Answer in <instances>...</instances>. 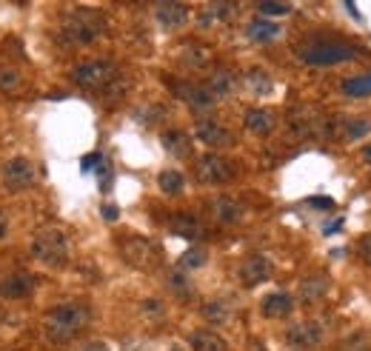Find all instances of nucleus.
Listing matches in <instances>:
<instances>
[{"label":"nucleus","mask_w":371,"mask_h":351,"mask_svg":"<svg viewBox=\"0 0 371 351\" xmlns=\"http://www.w3.org/2000/svg\"><path fill=\"white\" fill-rule=\"evenodd\" d=\"M206 89L214 95V100L217 97H232L237 92V75L229 72V69H214V72L208 75V81H206Z\"/></svg>","instance_id":"2eb2a0df"},{"label":"nucleus","mask_w":371,"mask_h":351,"mask_svg":"<svg viewBox=\"0 0 371 351\" xmlns=\"http://www.w3.org/2000/svg\"><path fill=\"white\" fill-rule=\"evenodd\" d=\"M32 254L43 266L57 268V266H63L69 260V240H66V234L60 229H43L32 240Z\"/></svg>","instance_id":"20e7f679"},{"label":"nucleus","mask_w":371,"mask_h":351,"mask_svg":"<svg viewBox=\"0 0 371 351\" xmlns=\"http://www.w3.org/2000/svg\"><path fill=\"white\" fill-rule=\"evenodd\" d=\"M23 75L18 72L15 66H4L0 69V95H18L23 89Z\"/></svg>","instance_id":"c756f323"},{"label":"nucleus","mask_w":371,"mask_h":351,"mask_svg":"<svg viewBox=\"0 0 371 351\" xmlns=\"http://www.w3.org/2000/svg\"><path fill=\"white\" fill-rule=\"evenodd\" d=\"M235 12H237V6L235 4H206L203 9H200V26L203 29H211V26H223V23H229L232 18H235Z\"/></svg>","instance_id":"f3484780"},{"label":"nucleus","mask_w":371,"mask_h":351,"mask_svg":"<svg viewBox=\"0 0 371 351\" xmlns=\"http://www.w3.org/2000/svg\"><path fill=\"white\" fill-rule=\"evenodd\" d=\"M208 215L214 223L220 226H237L243 220V206L237 197H229V194H220L208 203Z\"/></svg>","instance_id":"9d476101"},{"label":"nucleus","mask_w":371,"mask_h":351,"mask_svg":"<svg viewBox=\"0 0 371 351\" xmlns=\"http://www.w3.org/2000/svg\"><path fill=\"white\" fill-rule=\"evenodd\" d=\"M155 18H158V23L166 26V29H180V26H186V20H189V9H186L183 4H158V6H155Z\"/></svg>","instance_id":"aec40b11"},{"label":"nucleus","mask_w":371,"mask_h":351,"mask_svg":"<svg viewBox=\"0 0 371 351\" xmlns=\"http://www.w3.org/2000/svg\"><path fill=\"white\" fill-rule=\"evenodd\" d=\"M340 92L346 97H371V72L368 75H354L340 83Z\"/></svg>","instance_id":"cd10ccee"},{"label":"nucleus","mask_w":371,"mask_h":351,"mask_svg":"<svg viewBox=\"0 0 371 351\" xmlns=\"http://www.w3.org/2000/svg\"><path fill=\"white\" fill-rule=\"evenodd\" d=\"M175 95L192 109V112H197V114H208V112H214V95L206 89V86H197V83H183V81H177L175 86Z\"/></svg>","instance_id":"6e6552de"},{"label":"nucleus","mask_w":371,"mask_h":351,"mask_svg":"<svg viewBox=\"0 0 371 351\" xmlns=\"http://www.w3.org/2000/svg\"><path fill=\"white\" fill-rule=\"evenodd\" d=\"M371 131V120H348L346 123V140H360V137H365Z\"/></svg>","instance_id":"c9c22d12"},{"label":"nucleus","mask_w":371,"mask_h":351,"mask_svg":"<svg viewBox=\"0 0 371 351\" xmlns=\"http://www.w3.org/2000/svg\"><path fill=\"white\" fill-rule=\"evenodd\" d=\"M160 143L172 157H192V137L183 129H166L160 134Z\"/></svg>","instance_id":"a211bd4d"},{"label":"nucleus","mask_w":371,"mask_h":351,"mask_svg":"<svg viewBox=\"0 0 371 351\" xmlns=\"http://www.w3.org/2000/svg\"><path fill=\"white\" fill-rule=\"evenodd\" d=\"M243 123H246V129H249L252 134L269 137V134L274 131V126H277V117H274V112H269V109H252V112H246Z\"/></svg>","instance_id":"412c9836"},{"label":"nucleus","mask_w":371,"mask_h":351,"mask_svg":"<svg viewBox=\"0 0 371 351\" xmlns=\"http://www.w3.org/2000/svg\"><path fill=\"white\" fill-rule=\"evenodd\" d=\"M6 234H9V215L0 212V240H4Z\"/></svg>","instance_id":"79ce46f5"},{"label":"nucleus","mask_w":371,"mask_h":351,"mask_svg":"<svg viewBox=\"0 0 371 351\" xmlns=\"http://www.w3.org/2000/svg\"><path fill=\"white\" fill-rule=\"evenodd\" d=\"M360 157H363V163H368V166H371V143H368V146H363Z\"/></svg>","instance_id":"c03bdc74"},{"label":"nucleus","mask_w":371,"mask_h":351,"mask_svg":"<svg viewBox=\"0 0 371 351\" xmlns=\"http://www.w3.org/2000/svg\"><path fill=\"white\" fill-rule=\"evenodd\" d=\"M78 351H109V345H106V343H100V340H89V343L78 345Z\"/></svg>","instance_id":"ea45409f"},{"label":"nucleus","mask_w":371,"mask_h":351,"mask_svg":"<svg viewBox=\"0 0 371 351\" xmlns=\"http://www.w3.org/2000/svg\"><path fill=\"white\" fill-rule=\"evenodd\" d=\"M357 254H360V260H365L371 266V232L357 240Z\"/></svg>","instance_id":"4c0bfd02"},{"label":"nucleus","mask_w":371,"mask_h":351,"mask_svg":"<svg viewBox=\"0 0 371 351\" xmlns=\"http://www.w3.org/2000/svg\"><path fill=\"white\" fill-rule=\"evenodd\" d=\"M237 277H240V283H243V286L254 289V286L266 283V280L271 277V260L263 257V254H249V257L240 263Z\"/></svg>","instance_id":"ddd939ff"},{"label":"nucleus","mask_w":371,"mask_h":351,"mask_svg":"<svg viewBox=\"0 0 371 351\" xmlns=\"http://www.w3.org/2000/svg\"><path fill=\"white\" fill-rule=\"evenodd\" d=\"M314 126H317V117H314L309 109H294V112L288 114V134H291L294 140L314 134Z\"/></svg>","instance_id":"b1692460"},{"label":"nucleus","mask_w":371,"mask_h":351,"mask_svg":"<svg viewBox=\"0 0 371 351\" xmlns=\"http://www.w3.org/2000/svg\"><path fill=\"white\" fill-rule=\"evenodd\" d=\"M169 289H172L177 297H183V300H189V297L194 295V289H192V283L186 280L183 271H172V274H169Z\"/></svg>","instance_id":"72a5a7b5"},{"label":"nucleus","mask_w":371,"mask_h":351,"mask_svg":"<svg viewBox=\"0 0 371 351\" xmlns=\"http://www.w3.org/2000/svg\"><path fill=\"white\" fill-rule=\"evenodd\" d=\"M206 260H208V251H206L203 246H192L189 251L180 254V260H177V271H183V274L197 271V268L206 266Z\"/></svg>","instance_id":"c85d7f7f"},{"label":"nucleus","mask_w":371,"mask_h":351,"mask_svg":"<svg viewBox=\"0 0 371 351\" xmlns=\"http://www.w3.org/2000/svg\"><path fill=\"white\" fill-rule=\"evenodd\" d=\"M103 215H106L109 220H114V218H117V212H114V208H103Z\"/></svg>","instance_id":"a18cd8bd"},{"label":"nucleus","mask_w":371,"mask_h":351,"mask_svg":"<svg viewBox=\"0 0 371 351\" xmlns=\"http://www.w3.org/2000/svg\"><path fill=\"white\" fill-rule=\"evenodd\" d=\"M246 35H249V40H254V43H274V40L280 37V26L271 23V20H266V18H257V20H252V23L246 26Z\"/></svg>","instance_id":"393cba45"},{"label":"nucleus","mask_w":371,"mask_h":351,"mask_svg":"<svg viewBox=\"0 0 371 351\" xmlns=\"http://www.w3.org/2000/svg\"><path fill=\"white\" fill-rule=\"evenodd\" d=\"M114 78H117V66H114V60H109V57L86 60V63H81V66L71 72V81L78 83L81 89H89V92H103L106 86L114 83Z\"/></svg>","instance_id":"7ed1b4c3"},{"label":"nucleus","mask_w":371,"mask_h":351,"mask_svg":"<svg viewBox=\"0 0 371 351\" xmlns=\"http://www.w3.org/2000/svg\"><path fill=\"white\" fill-rule=\"evenodd\" d=\"M106 35V20L98 12L89 9H78L69 12L60 20V40L66 46H92Z\"/></svg>","instance_id":"f03ea898"},{"label":"nucleus","mask_w":371,"mask_h":351,"mask_svg":"<svg viewBox=\"0 0 371 351\" xmlns=\"http://www.w3.org/2000/svg\"><path fill=\"white\" fill-rule=\"evenodd\" d=\"M158 186H160V191L163 194H180L183 189H186V177L177 172V169H166V172H160V177H158Z\"/></svg>","instance_id":"2f4dec72"},{"label":"nucleus","mask_w":371,"mask_h":351,"mask_svg":"<svg viewBox=\"0 0 371 351\" xmlns=\"http://www.w3.org/2000/svg\"><path fill=\"white\" fill-rule=\"evenodd\" d=\"M243 86L252 92V95H257V97H266V95H271V89H274V81L263 72V69H252V72L243 78Z\"/></svg>","instance_id":"bb28decb"},{"label":"nucleus","mask_w":371,"mask_h":351,"mask_svg":"<svg viewBox=\"0 0 371 351\" xmlns=\"http://www.w3.org/2000/svg\"><path fill=\"white\" fill-rule=\"evenodd\" d=\"M95 163H100V155H92V157H86V160H83V172H86V169H92Z\"/></svg>","instance_id":"37998d69"},{"label":"nucleus","mask_w":371,"mask_h":351,"mask_svg":"<svg viewBox=\"0 0 371 351\" xmlns=\"http://www.w3.org/2000/svg\"><path fill=\"white\" fill-rule=\"evenodd\" d=\"M194 174L200 183L206 186H223V183H229L235 177V169L226 157H220V155H203L197 157L194 163Z\"/></svg>","instance_id":"423d86ee"},{"label":"nucleus","mask_w":371,"mask_h":351,"mask_svg":"<svg viewBox=\"0 0 371 351\" xmlns=\"http://www.w3.org/2000/svg\"><path fill=\"white\" fill-rule=\"evenodd\" d=\"M143 311H146L148 317H163V303L148 300V303H143Z\"/></svg>","instance_id":"58836bf2"},{"label":"nucleus","mask_w":371,"mask_h":351,"mask_svg":"<svg viewBox=\"0 0 371 351\" xmlns=\"http://www.w3.org/2000/svg\"><path fill=\"white\" fill-rule=\"evenodd\" d=\"M309 203H312V206H317V208H331V206H334V203H331V197H323V194H320V197H312Z\"/></svg>","instance_id":"a19ab883"},{"label":"nucleus","mask_w":371,"mask_h":351,"mask_svg":"<svg viewBox=\"0 0 371 351\" xmlns=\"http://www.w3.org/2000/svg\"><path fill=\"white\" fill-rule=\"evenodd\" d=\"M260 311H263V317H269V320H280V317H288V314L294 311V300H291V295H285V292H274V295L263 297Z\"/></svg>","instance_id":"6ab92c4d"},{"label":"nucleus","mask_w":371,"mask_h":351,"mask_svg":"<svg viewBox=\"0 0 371 351\" xmlns=\"http://www.w3.org/2000/svg\"><path fill=\"white\" fill-rule=\"evenodd\" d=\"M172 232L192 240V237H200L203 229H200V223H197L194 218H189V215H175V218H172Z\"/></svg>","instance_id":"473e14b6"},{"label":"nucleus","mask_w":371,"mask_h":351,"mask_svg":"<svg viewBox=\"0 0 371 351\" xmlns=\"http://www.w3.org/2000/svg\"><path fill=\"white\" fill-rule=\"evenodd\" d=\"M360 57V49L348 46V43H317L300 52V60L306 66H340Z\"/></svg>","instance_id":"39448f33"},{"label":"nucleus","mask_w":371,"mask_h":351,"mask_svg":"<svg viewBox=\"0 0 371 351\" xmlns=\"http://www.w3.org/2000/svg\"><path fill=\"white\" fill-rule=\"evenodd\" d=\"M169 351H183V348H177V345H175V348H169Z\"/></svg>","instance_id":"49530a36"},{"label":"nucleus","mask_w":371,"mask_h":351,"mask_svg":"<svg viewBox=\"0 0 371 351\" xmlns=\"http://www.w3.org/2000/svg\"><path fill=\"white\" fill-rule=\"evenodd\" d=\"M257 12L266 15V18H283V15L291 12V6H288V4H274V0H266V4L257 6Z\"/></svg>","instance_id":"e433bc0d"},{"label":"nucleus","mask_w":371,"mask_h":351,"mask_svg":"<svg viewBox=\"0 0 371 351\" xmlns=\"http://www.w3.org/2000/svg\"><path fill=\"white\" fill-rule=\"evenodd\" d=\"M346 117H337V114H331V117H317V126H314V134L317 137H323V140H337V137H343L346 134Z\"/></svg>","instance_id":"a878e982"},{"label":"nucleus","mask_w":371,"mask_h":351,"mask_svg":"<svg viewBox=\"0 0 371 351\" xmlns=\"http://www.w3.org/2000/svg\"><path fill=\"white\" fill-rule=\"evenodd\" d=\"M340 351H371V337L368 334H348L343 343H340Z\"/></svg>","instance_id":"f704fd0d"},{"label":"nucleus","mask_w":371,"mask_h":351,"mask_svg":"<svg viewBox=\"0 0 371 351\" xmlns=\"http://www.w3.org/2000/svg\"><path fill=\"white\" fill-rule=\"evenodd\" d=\"M285 343L297 351H312L323 343V326L314 320H303V323H294L285 331Z\"/></svg>","instance_id":"0eeeda50"},{"label":"nucleus","mask_w":371,"mask_h":351,"mask_svg":"<svg viewBox=\"0 0 371 351\" xmlns=\"http://www.w3.org/2000/svg\"><path fill=\"white\" fill-rule=\"evenodd\" d=\"M35 295V277L29 271H12L0 280V300H26Z\"/></svg>","instance_id":"9b49d317"},{"label":"nucleus","mask_w":371,"mask_h":351,"mask_svg":"<svg viewBox=\"0 0 371 351\" xmlns=\"http://www.w3.org/2000/svg\"><path fill=\"white\" fill-rule=\"evenodd\" d=\"M214 63V54L208 46H200V43H192L180 52V66L189 69V72H203V69H208Z\"/></svg>","instance_id":"dca6fc26"},{"label":"nucleus","mask_w":371,"mask_h":351,"mask_svg":"<svg viewBox=\"0 0 371 351\" xmlns=\"http://www.w3.org/2000/svg\"><path fill=\"white\" fill-rule=\"evenodd\" d=\"M200 314H203V320L211 323V326H223V323H229V317H232L229 306H226V303H220V300H208V303H203Z\"/></svg>","instance_id":"7c9ffc66"},{"label":"nucleus","mask_w":371,"mask_h":351,"mask_svg":"<svg viewBox=\"0 0 371 351\" xmlns=\"http://www.w3.org/2000/svg\"><path fill=\"white\" fill-rule=\"evenodd\" d=\"M123 257L137 268H148L158 260V249H155V243H148L143 237H131L123 243Z\"/></svg>","instance_id":"4468645a"},{"label":"nucleus","mask_w":371,"mask_h":351,"mask_svg":"<svg viewBox=\"0 0 371 351\" xmlns=\"http://www.w3.org/2000/svg\"><path fill=\"white\" fill-rule=\"evenodd\" d=\"M189 345L192 351H226V340L211 328H194L189 334Z\"/></svg>","instance_id":"5701e85b"},{"label":"nucleus","mask_w":371,"mask_h":351,"mask_svg":"<svg viewBox=\"0 0 371 351\" xmlns=\"http://www.w3.org/2000/svg\"><path fill=\"white\" fill-rule=\"evenodd\" d=\"M300 300L303 303H317L329 295V277L326 274H309L306 280H300Z\"/></svg>","instance_id":"4be33fe9"},{"label":"nucleus","mask_w":371,"mask_h":351,"mask_svg":"<svg viewBox=\"0 0 371 351\" xmlns=\"http://www.w3.org/2000/svg\"><path fill=\"white\" fill-rule=\"evenodd\" d=\"M194 137L200 140V143L211 146V149H223V146L232 143V131L223 123H217L214 117H200L194 123Z\"/></svg>","instance_id":"f8f14e48"},{"label":"nucleus","mask_w":371,"mask_h":351,"mask_svg":"<svg viewBox=\"0 0 371 351\" xmlns=\"http://www.w3.org/2000/svg\"><path fill=\"white\" fill-rule=\"evenodd\" d=\"M92 323V309L83 306V303H63V306H54L46 320H43V337L54 345L60 343H69L78 337L86 326Z\"/></svg>","instance_id":"f257e3e1"},{"label":"nucleus","mask_w":371,"mask_h":351,"mask_svg":"<svg viewBox=\"0 0 371 351\" xmlns=\"http://www.w3.org/2000/svg\"><path fill=\"white\" fill-rule=\"evenodd\" d=\"M35 177H37V172H35L32 160H26V157H12V160L4 166V186H6L9 191H23V189H29V186L35 183Z\"/></svg>","instance_id":"1a4fd4ad"}]
</instances>
